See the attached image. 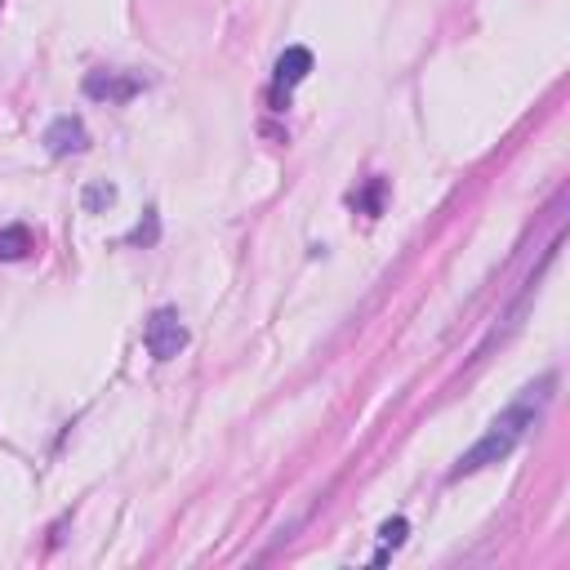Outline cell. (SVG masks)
<instances>
[{
	"instance_id": "1",
	"label": "cell",
	"mask_w": 570,
	"mask_h": 570,
	"mask_svg": "<svg viewBox=\"0 0 570 570\" xmlns=\"http://www.w3.org/2000/svg\"><path fill=\"white\" fill-rule=\"evenodd\" d=\"M548 396H552V379H539V383H530V387H521V396L490 423V432L450 468V481H459V476H472V472H481V468H490V463H503L525 436H530V428L539 423V414H543V405H548Z\"/></svg>"
},
{
	"instance_id": "2",
	"label": "cell",
	"mask_w": 570,
	"mask_h": 570,
	"mask_svg": "<svg viewBox=\"0 0 570 570\" xmlns=\"http://www.w3.org/2000/svg\"><path fill=\"white\" fill-rule=\"evenodd\" d=\"M142 343H147V352L156 361H174L187 347V330H183L178 312L174 307H156L151 321H147V330H142Z\"/></svg>"
},
{
	"instance_id": "3",
	"label": "cell",
	"mask_w": 570,
	"mask_h": 570,
	"mask_svg": "<svg viewBox=\"0 0 570 570\" xmlns=\"http://www.w3.org/2000/svg\"><path fill=\"white\" fill-rule=\"evenodd\" d=\"M307 71H312V49L289 45V49L276 58V71H272V98H276V102H281V98H289V89H294V85H303V80H307Z\"/></svg>"
},
{
	"instance_id": "4",
	"label": "cell",
	"mask_w": 570,
	"mask_h": 570,
	"mask_svg": "<svg viewBox=\"0 0 570 570\" xmlns=\"http://www.w3.org/2000/svg\"><path fill=\"white\" fill-rule=\"evenodd\" d=\"M138 89H142V80L129 71H89L85 76V94L98 102H129Z\"/></svg>"
},
{
	"instance_id": "5",
	"label": "cell",
	"mask_w": 570,
	"mask_h": 570,
	"mask_svg": "<svg viewBox=\"0 0 570 570\" xmlns=\"http://www.w3.org/2000/svg\"><path fill=\"white\" fill-rule=\"evenodd\" d=\"M45 147L49 156H80L89 147V129L80 116H58L49 129H45Z\"/></svg>"
},
{
	"instance_id": "6",
	"label": "cell",
	"mask_w": 570,
	"mask_h": 570,
	"mask_svg": "<svg viewBox=\"0 0 570 570\" xmlns=\"http://www.w3.org/2000/svg\"><path fill=\"white\" fill-rule=\"evenodd\" d=\"M31 254V232L27 227H0V263H18Z\"/></svg>"
},
{
	"instance_id": "7",
	"label": "cell",
	"mask_w": 570,
	"mask_h": 570,
	"mask_svg": "<svg viewBox=\"0 0 570 570\" xmlns=\"http://www.w3.org/2000/svg\"><path fill=\"white\" fill-rule=\"evenodd\" d=\"M405 530H410V525H405V517H392V521H383L379 539H383L387 548H401V543H405Z\"/></svg>"
},
{
	"instance_id": "8",
	"label": "cell",
	"mask_w": 570,
	"mask_h": 570,
	"mask_svg": "<svg viewBox=\"0 0 570 570\" xmlns=\"http://www.w3.org/2000/svg\"><path fill=\"white\" fill-rule=\"evenodd\" d=\"M125 240H129V245H151V240H156V209H147V223H138Z\"/></svg>"
},
{
	"instance_id": "9",
	"label": "cell",
	"mask_w": 570,
	"mask_h": 570,
	"mask_svg": "<svg viewBox=\"0 0 570 570\" xmlns=\"http://www.w3.org/2000/svg\"><path fill=\"white\" fill-rule=\"evenodd\" d=\"M352 200H356L361 209H370V214H379V200H383V178H374V183H370V187H365L361 196H352Z\"/></svg>"
},
{
	"instance_id": "10",
	"label": "cell",
	"mask_w": 570,
	"mask_h": 570,
	"mask_svg": "<svg viewBox=\"0 0 570 570\" xmlns=\"http://www.w3.org/2000/svg\"><path fill=\"white\" fill-rule=\"evenodd\" d=\"M111 200H116V191H111V187H89V191H85V205H89V209L111 205Z\"/></svg>"
}]
</instances>
